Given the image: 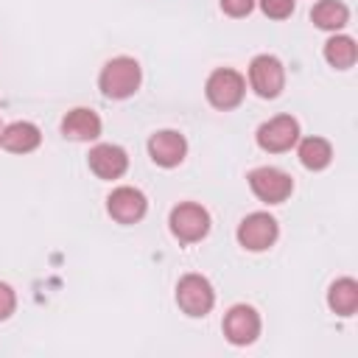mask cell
I'll use <instances>...</instances> for the list:
<instances>
[{"mask_svg": "<svg viewBox=\"0 0 358 358\" xmlns=\"http://www.w3.org/2000/svg\"><path fill=\"white\" fill-rule=\"evenodd\" d=\"M62 131L70 140H81V143L95 140V137H101V117L92 109H87V106H76V109H70L64 115Z\"/></svg>", "mask_w": 358, "mask_h": 358, "instance_id": "cell-13", "label": "cell"}, {"mask_svg": "<svg viewBox=\"0 0 358 358\" xmlns=\"http://www.w3.org/2000/svg\"><path fill=\"white\" fill-rule=\"evenodd\" d=\"M324 59L336 67V70H347L355 64L358 59V48L352 36H330L324 42Z\"/></svg>", "mask_w": 358, "mask_h": 358, "instance_id": "cell-18", "label": "cell"}, {"mask_svg": "<svg viewBox=\"0 0 358 358\" xmlns=\"http://www.w3.org/2000/svg\"><path fill=\"white\" fill-rule=\"evenodd\" d=\"M277 221L268 213H252L238 224V241L249 252H263L277 241Z\"/></svg>", "mask_w": 358, "mask_h": 358, "instance_id": "cell-8", "label": "cell"}, {"mask_svg": "<svg viewBox=\"0 0 358 358\" xmlns=\"http://www.w3.org/2000/svg\"><path fill=\"white\" fill-rule=\"evenodd\" d=\"M204 92H207V101L215 106V109H235L243 95H246V81L238 70L232 67H218L210 73L207 84H204Z\"/></svg>", "mask_w": 358, "mask_h": 358, "instance_id": "cell-2", "label": "cell"}, {"mask_svg": "<svg viewBox=\"0 0 358 358\" xmlns=\"http://www.w3.org/2000/svg\"><path fill=\"white\" fill-rule=\"evenodd\" d=\"M299 140V123L291 115H277L257 129V145L268 154L291 151Z\"/></svg>", "mask_w": 358, "mask_h": 358, "instance_id": "cell-6", "label": "cell"}, {"mask_svg": "<svg viewBox=\"0 0 358 358\" xmlns=\"http://www.w3.org/2000/svg\"><path fill=\"white\" fill-rule=\"evenodd\" d=\"M129 168V157L120 145L112 143H101L90 151V171L98 179H120Z\"/></svg>", "mask_w": 358, "mask_h": 358, "instance_id": "cell-12", "label": "cell"}, {"mask_svg": "<svg viewBox=\"0 0 358 358\" xmlns=\"http://www.w3.org/2000/svg\"><path fill=\"white\" fill-rule=\"evenodd\" d=\"M310 20H313L319 28H324V31H338V28L347 25L350 11H347V6L338 3V0H319V3L313 6V11H310Z\"/></svg>", "mask_w": 358, "mask_h": 358, "instance_id": "cell-16", "label": "cell"}, {"mask_svg": "<svg viewBox=\"0 0 358 358\" xmlns=\"http://www.w3.org/2000/svg\"><path fill=\"white\" fill-rule=\"evenodd\" d=\"M260 8L271 20H285L294 11V0H260Z\"/></svg>", "mask_w": 358, "mask_h": 358, "instance_id": "cell-19", "label": "cell"}, {"mask_svg": "<svg viewBox=\"0 0 358 358\" xmlns=\"http://www.w3.org/2000/svg\"><path fill=\"white\" fill-rule=\"evenodd\" d=\"M39 143H42V131L28 120H17V123H8L6 129H0V145L11 154H28Z\"/></svg>", "mask_w": 358, "mask_h": 358, "instance_id": "cell-14", "label": "cell"}, {"mask_svg": "<svg viewBox=\"0 0 358 358\" xmlns=\"http://www.w3.org/2000/svg\"><path fill=\"white\" fill-rule=\"evenodd\" d=\"M221 8L229 17H246L255 8V0H221Z\"/></svg>", "mask_w": 358, "mask_h": 358, "instance_id": "cell-21", "label": "cell"}, {"mask_svg": "<svg viewBox=\"0 0 358 358\" xmlns=\"http://www.w3.org/2000/svg\"><path fill=\"white\" fill-rule=\"evenodd\" d=\"M148 154L159 168H176L187 154V140L179 131L162 129L148 137Z\"/></svg>", "mask_w": 358, "mask_h": 358, "instance_id": "cell-11", "label": "cell"}, {"mask_svg": "<svg viewBox=\"0 0 358 358\" xmlns=\"http://www.w3.org/2000/svg\"><path fill=\"white\" fill-rule=\"evenodd\" d=\"M106 210H109V215H112L117 224H137V221L145 215L148 201H145L143 190L123 185V187H115V190L109 193Z\"/></svg>", "mask_w": 358, "mask_h": 358, "instance_id": "cell-9", "label": "cell"}, {"mask_svg": "<svg viewBox=\"0 0 358 358\" xmlns=\"http://www.w3.org/2000/svg\"><path fill=\"white\" fill-rule=\"evenodd\" d=\"M213 302H215V291H213L207 277L185 274L179 280V285H176V305L187 316H207L213 310Z\"/></svg>", "mask_w": 358, "mask_h": 358, "instance_id": "cell-4", "label": "cell"}, {"mask_svg": "<svg viewBox=\"0 0 358 358\" xmlns=\"http://www.w3.org/2000/svg\"><path fill=\"white\" fill-rule=\"evenodd\" d=\"M249 84L260 98H277L285 87V70L277 56L260 53L249 64Z\"/></svg>", "mask_w": 358, "mask_h": 358, "instance_id": "cell-5", "label": "cell"}, {"mask_svg": "<svg viewBox=\"0 0 358 358\" xmlns=\"http://www.w3.org/2000/svg\"><path fill=\"white\" fill-rule=\"evenodd\" d=\"M168 224H171V232L182 243H196V241H201L210 232V213L201 204L185 201V204H176L171 210Z\"/></svg>", "mask_w": 358, "mask_h": 358, "instance_id": "cell-3", "label": "cell"}, {"mask_svg": "<svg viewBox=\"0 0 358 358\" xmlns=\"http://www.w3.org/2000/svg\"><path fill=\"white\" fill-rule=\"evenodd\" d=\"M327 305L338 316H352L358 310V282L352 277H341L327 291Z\"/></svg>", "mask_w": 358, "mask_h": 358, "instance_id": "cell-15", "label": "cell"}, {"mask_svg": "<svg viewBox=\"0 0 358 358\" xmlns=\"http://www.w3.org/2000/svg\"><path fill=\"white\" fill-rule=\"evenodd\" d=\"M330 159H333V148L324 137H305L299 143V162L308 171H322L330 165Z\"/></svg>", "mask_w": 358, "mask_h": 358, "instance_id": "cell-17", "label": "cell"}, {"mask_svg": "<svg viewBox=\"0 0 358 358\" xmlns=\"http://www.w3.org/2000/svg\"><path fill=\"white\" fill-rule=\"evenodd\" d=\"M14 308H17V296H14L11 285L0 282V322H3V319H8V316L14 313Z\"/></svg>", "mask_w": 358, "mask_h": 358, "instance_id": "cell-20", "label": "cell"}, {"mask_svg": "<svg viewBox=\"0 0 358 358\" xmlns=\"http://www.w3.org/2000/svg\"><path fill=\"white\" fill-rule=\"evenodd\" d=\"M224 336L243 347V344H252L257 336H260V316L252 305H232L224 316Z\"/></svg>", "mask_w": 358, "mask_h": 358, "instance_id": "cell-10", "label": "cell"}, {"mask_svg": "<svg viewBox=\"0 0 358 358\" xmlns=\"http://www.w3.org/2000/svg\"><path fill=\"white\" fill-rule=\"evenodd\" d=\"M140 78H143V70L134 59L129 56H117V59H109L101 70V78H98V87L106 98H115V101H123L129 95L137 92L140 87Z\"/></svg>", "mask_w": 358, "mask_h": 358, "instance_id": "cell-1", "label": "cell"}, {"mask_svg": "<svg viewBox=\"0 0 358 358\" xmlns=\"http://www.w3.org/2000/svg\"><path fill=\"white\" fill-rule=\"evenodd\" d=\"M249 187H252V193H255L260 201H266V204H280V201H285V199L291 196L294 179H291L285 171L266 165V168H255V171L249 173Z\"/></svg>", "mask_w": 358, "mask_h": 358, "instance_id": "cell-7", "label": "cell"}]
</instances>
